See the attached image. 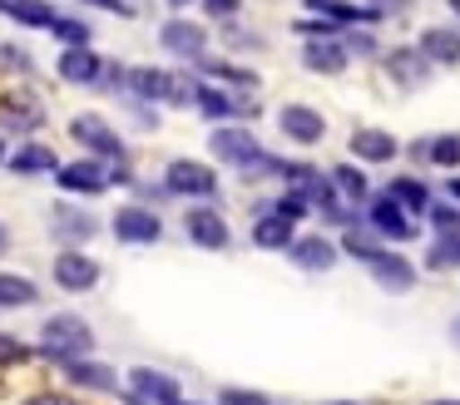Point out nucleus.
I'll list each match as a JSON object with an SVG mask.
<instances>
[{
	"label": "nucleus",
	"mask_w": 460,
	"mask_h": 405,
	"mask_svg": "<svg viewBox=\"0 0 460 405\" xmlns=\"http://www.w3.org/2000/svg\"><path fill=\"white\" fill-rule=\"evenodd\" d=\"M55 183H60L65 193L100 198V193H110V163H100V158H80V163H60V168H55Z\"/></svg>",
	"instance_id": "obj_10"
},
{
	"label": "nucleus",
	"mask_w": 460,
	"mask_h": 405,
	"mask_svg": "<svg viewBox=\"0 0 460 405\" xmlns=\"http://www.w3.org/2000/svg\"><path fill=\"white\" fill-rule=\"evenodd\" d=\"M50 233L60 237L65 247H84L94 233H100V223H94L84 207H75V203H60V207H50Z\"/></svg>",
	"instance_id": "obj_18"
},
{
	"label": "nucleus",
	"mask_w": 460,
	"mask_h": 405,
	"mask_svg": "<svg viewBox=\"0 0 460 405\" xmlns=\"http://www.w3.org/2000/svg\"><path fill=\"white\" fill-rule=\"evenodd\" d=\"M129 391L144 395V401H154V405L183 401V395H179V381H173V375H164V371H154V365H134V371H129Z\"/></svg>",
	"instance_id": "obj_20"
},
{
	"label": "nucleus",
	"mask_w": 460,
	"mask_h": 405,
	"mask_svg": "<svg viewBox=\"0 0 460 405\" xmlns=\"http://www.w3.org/2000/svg\"><path fill=\"white\" fill-rule=\"evenodd\" d=\"M159 45L169 49V55H179V59H199V55H208V30L199 25V20H164L159 25Z\"/></svg>",
	"instance_id": "obj_13"
},
{
	"label": "nucleus",
	"mask_w": 460,
	"mask_h": 405,
	"mask_svg": "<svg viewBox=\"0 0 460 405\" xmlns=\"http://www.w3.org/2000/svg\"><path fill=\"white\" fill-rule=\"evenodd\" d=\"M361 5H367L371 15H381V20H396V15H411L416 0H361Z\"/></svg>",
	"instance_id": "obj_39"
},
{
	"label": "nucleus",
	"mask_w": 460,
	"mask_h": 405,
	"mask_svg": "<svg viewBox=\"0 0 460 405\" xmlns=\"http://www.w3.org/2000/svg\"><path fill=\"white\" fill-rule=\"evenodd\" d=\"M189 104L199 109L203 119H213V124H228V119H243L248 114L252 119V104L243 94H228V89H218V84H193L189 89Z\"/></svg>",
	"instance_id": "obj_9"
},
{
	"label": "nucleus",
	"mask_w": 460,
	"mask_h": 405,
	"mask_svg": "<svg viewBox=\"0 0 460 405\" xmlns=\"http://www.w3.org/2000/svg\"><path fill=\"white\" fill-rule=\"evenodd\" d=\"M460 267V237H436V247L426 252V272H450Z\"/></svg>",
	"instance_id": "obj_35"
},
{
	"label": "nucleus",
	"mask_w": 460,
	"mask_h": 405,
	"mask_svg": "<svg viewBox=\"0 0 460 405\" xmlns=\"http://www.w3.org/2000/svg\"><path fill=\"white\" fill-rule=\"evenodd\" d=\"M361 207H367V227L381 237V242H411V237H416V227H420L416 217H406L386 193H381V198H367Z\"/></svg>",
	"instance_id": "obj_7"
},
{
	"label": "nucleus",
	"mask_w": 460,
	"mask_h": 405,
	"mask_svg": "<svg viewBox=\"0 0 460 405\" xmlns=\"http://www.w3.org/2000/svg\"><path fill=\"white\" fill-rule=\"evenodd\" d=\"M183 233H189V242H199L203 252H223V247L233 242L223 213H213V207H189V213H183Z\"/></svg>",
	"instance_id": "obj_14"
},
{
	"label": "nucleus",
	"mask_w": 460,
	"mask_h": 405,
	"mask_svg": "<svg viewBox=\"0 0 460 405\" xmlns=\"http://www.w3.org/2000/svg\"><path fill=\"white\" fill-rule=\"evenodd\" d=\"M218 405H272L262 391H243V385H228V391L218 395Z\"/></svg>",
	"instance_id": "obj_41"
},
{
	"label": "nucleus",
	"mask_w": 460,
	"mask_h": 405,
	"mask_svg": "<svg viewBox=\"0 0 460 405\" xmlns=\"http://www.w3.org/2000/svg\"><path fill=\"white\" fill-rule=\"evenodd\" d=\"M0 69H11V75H31V49H25V45H0Z\"/></svg>",
	"instance_id": "obj_38"
},
{
	"label": "nucleus",
	"mask_w": 460,
	"mask_h": 405,
	"mask_svg": "<svg viewBox=\"0 0 460 405\" xmlns=\"http://www.w3.org/2000/svg\"><path fill=\"white\" fill-rule=\"evenodd\" d=\"M332 405H357V401H332Z\"/></svg>",
	"instance_id": "obj_53"
},
{
	"label": "nucleus",
	"mask_w": 460,
	"mask_h": 405,
	"mask_svg": "<svg viewBox=\"0 0 460 405\" xmlns=\"http://www.w3.org/2000/svg\"><path fill=\"white\" fill-rule=\"evenodd\" d=\"M337 30L341 25H332V20H297V35L307 40H337Z\"/></svg>",
	"instance_id": "obj_42"
},
{
	"label": "nucleus",
	"mask_w": 460,
	"mask_h": 405,
	"mask_svg": "<svg viewBox=\"0 0 460 405\" xmlns=\"http://www.w3.org/2000/svg\"><path fill=\"white\" fill-rule=\"evenodd\" d=\"M189 89L193 84L173 79L169 69H154V65L124 69V94L139 99V104H189Z\"/></svg>",
	"instance_id": "obj_3"
},
{
	"label": "nucleus",
	"mask_w": 460,
	"mask_h": 405,
	"mask_svg": "<svg viewBox=\"0 0 460 405\" xmlns=\"http://www.w3.org/2000/svg\"><path fill=\"white\" fill-rule=\"evenodd\" d=\"M292 237H297V227L282 223V217H272V213H258V223H252V242L268 247V252H288Z\"/></svg>",
	"instance_id": "obj_29"
},
{
	"label": "nucleus",
	"mask_w": 460,
	"mask_h": 405,
	"mask_svg": "<svg viewBox=\"0 0 460 405\" xmlns=\"http://www.w3.org/2000/svg\"><path fill=\"white\" fill-rule=\"evenodd\" d=\"M84 5H94V10H110V15H124V20L134 15V5H124V0H84Z\"/></svg>",
	"instance_id": "obj_45"
},
{
	"label": "nucleus",
	"mask_w": 460,
	"mask_h": 405,
	"mask_svg": "<svg viewBox=\"0 0 460 405\" xmlns=\"http://www.w3.org/2000/svg\"><path fill=\"white\" fill-rule=\"evenodd\" d=\"M50 277H55V286H60V292L84 296V292H94V286H100V262H94L90 252H80V247H65V252L55 257Z\"/></svg>",
	"instance_id": "obj_6"
},
{
	"label": "nucleus",
	"mask_w": 460,
	"mask_h": 405,
	"mask_svg": "<svg viewBox=\"0 0 460 405\" xmlns=\"http://www.w3.org/2000/svg\"><path fill=\"white\" fill-rule=\"evenodd\" d=\"M371 277H376V286L391 296L416 292V267L406 262V252H381L376 262H371Z\"/></svg>",
	"instance_id": "obj_19"
},
{
	"label": "nucleus",
	"mask_w": 460,
	"mask_h": 405,
	"mask_svg": "<svg viewBox=\"0 0 460 405\" xmlns=\"http://www.w3.org/2000/svg\"><path fill=\"white\" fill-rule=\"evenodd\" d=\"M416 49L430 59V65H460V30H446V25H430L426 35L416 40Z\"/></svg>",
	"instance_id": "obj_23"
},
{
	"label": "nucleus",
	"mask_w": 460,
	"mask_h": 405,
	"mask_svg": "<svg viewBox=\"0 0 460 405\" xmlns=\"http://www.w3.org/2000/svg\"><path fill=\"white\" fill-rule=\"evenodd\" d=\"M55 69H60V79H65V84L94 89V84H100V75H104V59L94 55L90 45H70V49H60V59H55Z\"/></svg>",
	"instance_id": "obj_15"
},
{
	"label": "nucleus",
	"mask_w": 460,
	"mask_h": 405,
	"mask_svg": "<svg viewBox=\"0 0 460 405\" xmlns=\"http://www.w3.org/2000/svg\"><path fill=\"white\" fill-rule=\"evenodd\" d=\"M90 351H94V326L84 321V316L55 312L50 321L40 326V356L45 361L65 365V361H80V356H90Z\"/></svg>",
	"instance_id": "obj_2"
},
{
	"label": "nucleus",
	"mask_w": 460,
	"mask_h": 405,
	"mask_svg": "<svg viewBox=\"0 0 460 405\" xmlns=\"http://www.w3.org/2000/svg\"><path fill=\"white\" fill-rule=\"evenodd\" d=\"M35 302H40V286L31 277L0 272V306H35Z\"/></svg>",
	"instance_id": "obj_31"
},
{
	"label": "nucleus",
	"mask_w": 460,
	"mask_h": 405,
	"mask_svg": "<svg viewBox=\"0 0 460 405\" xmlns=\"http://www.w3.org/2000/svg\"><path fill=\"white\" fill-rule=\"evenodd\" d=\"M446 336H450V346H456V351H460V316H456V321H450V331H446Z\"/></svg>",
	"instance_id": "obj_47"
},
{
	"label": "nucleus",
	"mask_w": 460,
	"mask_h": 405,
	"mask_svg": "<svg viewBox=\"0 0 460 405\" xmlns=\"http://www.w3.org/2000/svg\"><path fill=\"white\" fill-rule=\"evenodd\" d=\"M401 154V144L386 128H357L351 134V163H391Z\"/></svg>",
	"instance_id": "obj_21"
},
{
	"label": "nucleus",
	"mask_w": 460,
	"mask_h": 405,
	"mask_svg": "<svg viewBox=\"0 0 460 405\" xmlns=\"http://www.w3.org/2000/svg\"><path fill=\"white\" fill-rule=\"evenodd\" d=\"M5 163H11V173L35 178V173H55L60 158H55L50 144H25V148H15V154H5Z\"/></svg>",
	"instance_id": "obj_24"
},
{
	"label": "nucleus",
	"mask_w": 460,
	"mask_h": 405,
	"mask_svg": "<svg viewBox=\"0 0 460 405\" xmlns=\"http://www.w3.org/2000/svg\"><path fill=\"white\" fill-rule=\"evenodd\" d=\"M302 65H307L312 75H341V69L351 65V55L341 49V40H307V45H302Z\"/></svg>",
	"instance_id": "obj_22"
},
{
	"label": "nucleus",
	"mask_w": 460,
	"mask_h": 405,
	"mask_svg": "<svg viewBox=\"0 0 460 405\" xmlns=\"http://www.w3.org/2000/svg\"><path fill=\"white\" fill-rule=\"evenodd\" d=\"M50 35L60 40L65 49H70V45H90V40H94V35H90V20H80V15H65V10H60V15H55Z\"/></svg>",
	"instance_id": "obj_33"
},
{
	"label": "nucleus",
	"mask_w": 460,
	"mask_h": 405,
	"mask_svg": "<svg viewBox=\"0 0 460 405\" xmlns=\"http://www.w3.org/2000/svg\"><path fill=\"white\" fill-rule=\"evenodd\" d=\"M25 405H75L70 395H55V391H40V395H31Z\"/></svg>",
	"instance_id": "obj_46"
},
{
	"label": "nucleus",
	"mask_w": 460,
	"mask_h": 405,
	"mask_svg": "<svg viewBox=\"0 0 460 405\" xmlns=\"http://www.w3.org/2000/svg\"><path fill=\"white\" fill-rule=\"evenodd\" d=\"M450 198H460V178H456V183H450Z\"/></svg>",
	"instance_id": "obj_50"
},
{
	"label": "nucleus",
	"mask_w": 460,
	"mask_h": 405,
	"mask_svg": "<svg viewBox=\"0 0 460 405\" xmlns=\"http://www.w3.org/2000/svg\"><path fill=\"white\" fill-rule=\"evenodd\" d=\"M0 119L11 128H35L40 124V109H15V104H0Z\"/></svg>",
	"instance_id": "obj_40"
},
{
	"label": "nucleus",
	"mask_w": 460,
	"mask_h": 405,
	"mask_svg": "<svg viewBox=\"0 0 460 405\" xmlns=\"http://www.w3.org/2000/svg\"><path fill=\"white\" fill-rule=\"evenodd\" d=\"M110 233L119 237V242H129V247H149V242H159V237H164V217L154 213V207L129 203V207H119V213H114Z\"/></svg>",
	"instance_id": "obj_8"
},
{
	"label": "nucleus",
	"mask_w": 460,
	"mask_h": 405,
	"mask_svg": "<svg viewBox=\"0 0 460 405\" xmlns=\"http://www.w3.org/2000/svg\"><path fill=\"white\" fill-rule=\"evenodd\" d=\"M31 346L21 341V336H11V331H0V365H25L31 361Z\"/></svg>",
	"instance_id": "obj_37"
},
{
	"label": "nucleus",
	"mask_w": 460,
	"mask_h": 405,
	"mask_svg": "<svg viewBox=\"0 0 460 405\" xmlns=\"http://www.w3.org/2000/svg\"><path fill=\"white\" fill-rule=\"evenodd\" d=\"M426 163H436V168H460V128H456V134L426 138Z\"/></svg>",
	"instance_id": "obj_32"
},
{
	"label": "nucleus",
	"mask_w": 460,
	"mask_h": 405,
	"mask_svg": "<svg viewBox=\"0 0 460 405\" xmlns=\"http://www.w3.org/2000/svg\"><path fill=\"white\" fill-rule=\"evenodd\" d=\"M426 405H460V401H456V395H446V401H426Z\"/></svg>",
	"instance_id": "obj_49"
},
{
	"label": "nucleus",
	"mask_w": 460,
	"mask_h": 405,
	"mask_svg": "<svg viewBox=\"0 0 460 405\" xmlns=\"http://www.w3.org/2000/svg\"><path fill=\"white\" fill-rule=\"evenodd\" d=\"M159 193L169 198H218V173H213L208 163H199V158H173L169 168H164L159 178Z\"/></svg>",
	"instance_id": "obj_4"
},
{
	"label": "nucleus",
	"mask_w": 460,
	"mask_h": 405,
	"mask_svg": "<svg viewBox=\"0 0 460 405\" xmlns=\"http://www.w3.org/2000/svg\"><path fill=\"white\" fill-rule=\"evenodd\" d=\"M278 128L288 134V144H297V148H312V144L327 138V119H322L317 109H307V104H282L278 109Z\"/></svg>",
	"instance_id": "obj_12"
},
{
	"label": "nucleus",
	"mask_w": 460,
	"mask_h": 405,
	"mask_svg": "<svg viewBox=\"0 0 460 405\" xmlns=\"http://www.w3.org/2000/svg\"><path fill=\"white\" fill-rule=\"evenodd\" d=\"M337 252H347V257H357V262L371 267L381 252H386V242H381L367 223H351V227H341V247H337Z\"/></svg>",
	"instance_id": "obj_25"
},
{
	"label": "nucleus",
	"mask_w": 460,
	"mask_h": 405,
	"mask_svg": "<svg viewBox=\"0 0 460 405\" xmlns=\"http://www.w3.org/2000/svg\"><path fill=\"white\" fill-rule=\"evenodd\" d=\"M0 163H5V144H0Z\"/></svg>",
	"instance_id": "obj_55"
},
{
	"label": "nucleus",
	"mask_w": 460,
	"mask_h": 405,
	"mask_svg": "<svg viewBox=\"0 0 460 405\" xmlns=\"http://www.w3.org/2000/svg\"><path fill=\"white\" fill-rule=\"evenodd\" d=\"M341 40V49L347 55H361V59H376L381 55V45H376V35L371 30H347V35H337Z\"/></svg>",
	"instance_id": "obj_36"
},
{
	"label": "nucleus",
	"mask_w": 460,
	"mask_h": 405,
	"mask_svg": "<svg viewBox=\"0 0 460 405\" xmlns=\"http://www.w3.org/2000/svg\"><path fill=\"white\" fill-rule=\"evenodd\" d=\"M228 45L233 49H262V35H252V30H243V25L228 20Z\"/></svg>",
	"instance_id": "obj_43"
},
{
	"label": "nucleus",
	"mask_w": 460,
	"mask_h": 405,
	"mask_svg": "<svg viewBox=\"0 0 460 405\" xmlns=\"http://www.w3.org/2000/svg\"><path fill=\"white\" fill-rule=\"evenodd\" d=\"M420 217L436 227V237H460V207L456 203H430Z\"/></svg>",
	"instance_id": "obj_34"
},
{
	"label": "nucleus",
	"mask_w": 460,
	"mask_h": 405,
	"mask_svg": "<svg viewBox=\"0 0 460 405\" xmlns=\"http://www.w3.org/2000/svg\"><path fill=\"white\" fill-rule=\"evenodd\" d=\"M208 148H213V158H223L228 168H238L243 183H248V178H272L278 163H282V158L268 154V148L258 144V134L243 128V124H218L208 134Z\"/></svg>",
	"instance_id": "obj_1"
},
{
	"label": "nucleus",
	"mask_w": 460,
	"mask_h": 405,
	"mask_svg": "<svg viewBox=\"0 0 460 405\" xmlns=\"http://www.w3.org/2000/svg\"><path fill=\"white\" fill-rule=\"evenodd\" d=\"M450 15H460V0H450Z\"/></svg>",
	"instance_id": "obj_51"
},
{
	"label": "nucleus",
	"mask_w": 460,
	"mask_h": 405,
	"mask_svg": "<svg viewBox=\"0 0 460 405\" xmlns=\"http://www.w3.org/2000/svg\"><path fill=\"white\" fill-rule=\"evenodd\" d=\"M60 371H65V381H70V385H80V391H90V395H110V391H119V375H114V365L94 361V356L65 361Z\"/></svg>",
	"instance_id": "obj_17"
},
{
	"label": "nucleus",
	"mask_w": 460,
	"mask_h": 405,
	"mask_svg": "<svg viewBox=\"0 0 460 405\" xmlns=\"http://www.w3.org/2000/svg\"><path fill=\"white\" fill-rule=\"evenodd\" d=\"M124 405H154V401H144V395H134V391H124Z\"/></svg>",
	"instance_id": "obj_48"
},
{
	"label": "nucleus",
	"mask_w": 460,
	"mask_h": 405,
	"mask_svg": "<svg viewBox=\"0 0 460 405\" xmlns=\"http://www.w3.org/2000/svg\"><path fill=\"white\" fill-rule=\"evenodd\" d=\"M258 213H272V217H282V223H292V227H297L302 217L312 213V207H307V198H302L297 188H282V193L272 198V203H258Z\"/></svg>",
	"instance_id": "obj_30"
},
{
	"label": "nucleus",
	"mask_w": 460,
	"mask_h": 405,
	"mask_svg": "<svg viewBox=\"0 0 460 405\" xmlns=\"http://www.w3.org/2000/svg\"><path fill=\"white\" fill-rule=\"evenodd\" d=\"M203 10L213 20H233V15H243V0H203Z\"/></svg>",
	"instance_id": "obj_44"
},
{
	"label": "nucleus",
	"mask_w": 460,
	"mask_h": 405,
	"mask_svg": "<svg viewBox=\"0 0 460 405\" xmlns=\"http://www.w3.org/2000/svg\"><path fill=\"white\" fill-rule=\"evenodd\" d=\"M0 15L21 20V25H31V30H50L60 10H55L50 0H0Z\"/></svg>",
	"instance_id": "obj_27"
},
{
	"label": "nucleus",
	"mask_w": 460,
	"mask_h": 405,
	"mask_svg": "<svg viewBox=\"0 0 460 405\" xmlns=\"http://www.w3.org/2000/svg\"><path fill=\"white\" fill-rule=\"evenodd\" d=\"M386 198H391V203H396L406 217H420V213L430 207V193H426V183H420V178H391Z\"/></svg>",
	"instance_id": "obj_28"
},
{
	"label": "nucleus",
	"mask_w": 460,
	"mask_h": 405,
	"mask_svg": "<svg viewBox=\"0 0 460 405\" xmlns=\"http://www.w3.org/2000/svg\"><path fill=\"white\" fill-rule=\"evenodd\" d=\"M381 59H386V75L396 79L401 89H420V84L430 79V69H436V65H430V59L416 49V45H396V49H386Z\"/></svg>",
	"instance_id": "obj_16"
},
{
	"label": "nucleus",
	"mask_w": 460,
	"mask_h": 405,
	"mask_svg": "<svg viewBox=\"0 0 460 405\" xmlns=\"http://www.w3.org/2000/svg\"><path fill=\"white\" fill-rule=\"evenodd\" d=\"M173 405H193V401H173Z\"/></svg>",
	"instance_id": "obj_56"
},
{
	"label": "nucleus",
	"mask_w": 460,
	"mask_h": 405,
	"mask_svg": "<svg viewBox=\"0 0 460 405\" xmlns=\"http://www.w3.org/2000/svg\"><path fill=\"white\" fill-rule=\"evenodd\" d=\"M70 138L80 148H90V158H100V163H129V144H124L100 114H75L70 119Z\"/></svg>",
	"instance_id": "obj_5"
},
{
	"label": "nucleus",
	"mask_w": 460,
	"mask_h": 405,
	"mask_svg": "<svg viewBox=\"0 0 460 405\" xmlns=\"http://www.w3.org/2000/svg\"><path fill=\"white\" fill-rule=\"evenodd\" d=\"M327 183H332V193H341L347 203H367L371 198V183H367V173H361L357 163H337V168H327Z\"/></svg>",
	"instance_id": "obj_26"
},
{
	"label": "nucleus",
	"mask_w": 460,
	"mask_h": 405,
	"mask_svg": "<svg viewBox=\"0 0 460 405\" xmlns=\"http://www.w3.org/2000/svg\"><path fill=\"white\" fill-rule=\"evenodd\" d=\"M169 5H189V0H169Z\"/></svg>",
	"instance_id": "obj_54"
},
{
	"label": "nucleus",
	"mask_w": 460,
	"mask_h": 405,
	"mask_svg": "<svg viewBox=\"0 0 460 405\" xmlns=\"http://www.w3.org/2000/svg\"><path fill=\"white\" fill-rule=\"evenodd\" d=\"M337 242H332L327 233H302V237H292L288 242V262L292 267H302V272H332L337 267Z\"/></svg>",
	"instance_id": "obj_11"
},
{
	"label": "nucleus",
	"mask_w": 460,
	"mask_h": 405,
	"mask_svg": "<svg viewBox=\"0 0 460 405\" xmlns=\"http://www.w3.org/2000/svg\"><path fill=\"white\" fill-rule=\"evenodd\" d=\"M0 252H5V227H0Z\"/></svg>",
	"instance_id": "obj_52"
}]
</instances>
